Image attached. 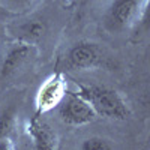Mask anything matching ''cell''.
<instances>
[{
  "instance_id": "6",
  "label": "cell",
  "mask_w": 150,
  "mask_h": 150,
  "mask_svg": "<svg viewBox=\"0 0 150 150\" xmlns=\"http://www.w3.org/2000/svg\"><path fill=\"white\" fill-rule=\"evenodd\" d=\"M27 134L33 141L35 149L38 150H54L59 146V137L56 131L41 117V114H36L30 117L27 122Z\"/></svg>"
},
{
  "instance_id": "12",
  "label": "cell",
  "mask_w": 150,
  "mask_h": 150,
  "mask_svg": "<svg viewBox=\"0 0 150 150\" xmlns=\"http://www.w3.org/2000/svg\"><path fill=\"white\" fill-rule=\"evenodd\" d=\"M59 2H60L62 5H63V6H68V5H69V2H71V0H59Z\"/></svg>"
},
{
  "instance_id": "10",
  "label": "cell",
  "mask_w": 150,
  "mask_h": 150,
  "mask_svg": "<svg viewBox=\"0 0 150 150\" xmlns=\"http://www.w3.org/2000/svg\"><path fill=\"white\" fill-rule=\"evenodd\" d=\"M81 150H111L112 146L110 144L108 140L102 138V137H90L81 143L80 146Z\"/></svg>"
},
{
  "instance_id": "7",
  "label": "cell",
  "mask_w": 150,
  "mask_h": 150,
  "mask_svg": "<svg viewBox=\"0 0 150 150\" xmlns=\"http://www.w3.org/2000/svg\"><path fill=\"white\" fill-rule=\"evenodd\" d=\"M33 54V45L26 41H18L15 44H12L2 60L0 65V75L3 78H8L11 75H14L26 62L30 59Z\"/></svg>"
},
{
  "instance_id": "9",
  "label": "cell",
  "mask_w": 150,
  "mask_h": 150,
  "mask_svg": "<svg viewBox=\"0 0 150 150\" xmlns=\"http://www.w3.org/2000/svg\"><path fill=\"white\" fill-rule=\"evenodd\" d=\"M18 32H20L21 41H26V42L39 41L47 33V23L41 18H33V20H29L24 24H21L18 27Z\"/></svg>"
},
{
  "instance_id": "2",
  "label": "cell",
  "mask_w": 150,
  "mask_h": 150,
  "mask_svg": "<svg viewBox=\"0 0 150 150\" xmlns=\"http://www.w3.org/2000/svg\"><path fill=\"white\" fill-rule=\"evenodd\" d=\"M147 0H112L105 14V27L110 32H123L140 18Z\"/></svg>"
},
{
  "instance_id": "1",
  "label": "cell",
  "mask_w": 150,
  "mask_h": 150,
  "mask_svg": "<svg viewBox=\"0 0 150 150\" xmlns=\"http://www.w3.org/2000/svg\"><path fill=\"white\" fill-rule=\"evenodd\" d=\"M77 93L81 95L89 102L98 116H104L107 119L126 120L129 116V108L123 98L114 89L96 84H83L77 83Z\"/></svg>"
},
{
  "instance_id": "4",
  "label": "cell",
  "mask_w": 150,
  "mask_h": 150,
  "mask_svg": "<svg viewBox=\"0 0 150 150\" xmlns=\"http://www.w3.org/2000/svg\"><path fill=\"white\" fill-rule=\"evenodd\" d=\"M68 92V84L62 72H54L41 84L36 93V112L38 114H45V112L54 110L60 105L63 98Z\"/></svg>"
},
{
  "instance_id": "3",
  "label": "cell",
  "mask_w": 150,
  "mask_h": 150,
  "mask_svg": "<svg viewBox=\"0 0 150 150\" xmlns=\"http://www.w3.org/2000/svg\"><path fill=\"white\" fill-rule=\"evenodd\" d=\"M59 116L62 122L69 126H83L96 120L98 114L93 107L77 92H66L60 102Z\"/></svg>"
},
{
  "instance_id": "11",
  "label": "cell",
  "mask_w": 150,
  "mask_h": 150,
  "mask_svg": "<svg viewBox=\"0 0 150 150\" xmlns=\"http://www.w3.org/2000/svg\"><path fill=\"white\" fill-rule=\"evenodd\" d=\"M12 2H14V5H17V6H29V5L35 3L36 0H12Z\"/></svg>"
},
{
  "instance_id": "8",
  "label": "cell",
  "mask_w": 150,
  "mask_h": 150,
  "mask_svg": "<svg viewBox=\"0 0 150 150\" xmlns=\"http://www.w3.org/2000/svg\"><path fill=\"white\" fill-rule=\"evenodd\" d=\"M15 107H9L0 114V149H12L11 146H8V143H11V135L15 129Z\"/></svg>"
},
{
  "instance_id": "5",
  "label": "cell",
  "mask_w": 150,
  "mask_h": 150,
  "mask_svg": "<svg viewBox=\"0 0 150 150\" xmlns=\"http://www.w3.org/2000/svg\"><path fill=\"white\" fill-rule=\"evenodd\" d=\"M104 65V56L99 47L93 42L74 44L65 56V68L69 71H87Z\"/></svg>"
}]
</instances>
